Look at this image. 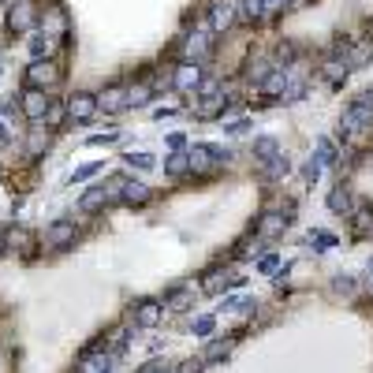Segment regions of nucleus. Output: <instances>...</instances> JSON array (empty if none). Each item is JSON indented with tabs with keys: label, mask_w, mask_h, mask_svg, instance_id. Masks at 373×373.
<instances>
[{
	"label": "nucleus",
	"mask_w": 373,
	"mask_h": 373,
	"mask_svg": "<svg viewBox=\"0 0 373 373\" xmlns=\"http://www.w3.org/2000/svg\"><path fill=\"white\" fill-rule=\"evenodd\" d=\"M26 83H30V90H52L60 86V68L52 60H34L26 68Z\"/></svg>",
	"instance_id": "nucleus-1"
},
{
	"label": "nucleus",
	"mask_w": 373,
	"mask_h": 373,
	"mask_svg": "<svg viewBox=\"0 0 373 373\" xmlns=\"http://www.w3.org/2000/svg\"><path fill=\"white\" fill-rule=\"evenodd\" d=\"M186 157H191V172H213L217 165L228 161V150H220V146H194Z\"/></svg>",
	"instance_id": "nucleus-2"
},
{
	"label": "nucleus",
	"mask_w": 373,
	"mask_h": 373,
	"mask_svg": "<svg viewBox=\"0 0 373 373\" xmlns=\"http://www.w3.org/2000/svg\"><path fill=\"white\" fill-rule=\"evenodd\" d=\"M75 239H78L75 220H52L49 228H45V243L52 250H68V247H75Z\"/></svg>",
	"instance_id": "nucleus-3"
},
{
	"label": "nucleus",
	"mask_w": 373,
	"mask_h": 373,
	"mask_svg": "<svg viewBox=\"0 0 373 373\" xmlns=\"http://www.w3.org/2000/svg\"><path fill=\"white\" fill-rule=\"evenodd\" d=\"M235 284H243V276H239V273H232V269H209L206 280H202V291H206V295H220V291H228Z\"/></svg>",
	"instance_id": "nucleus-4"
},
{
	"label": "nucleus",
	"mask_w": 373,
	"mask_h": 373,
	"mask_svg": "<svg viewBox=\"0 0 373 373\" xmlns=\"http://www.w3.org/2000/svg\"><path fill=\"white\" fill-rule=\"evenodd\" d=\"M34 19H37V4H34V0H19V4H11V11H8V26H11V30H19V34L30 30Z\"/></svg>",
	"instance_id": "nucleus-5"
},
{
	"label": "nucleus",
	"mask_w": 373,
	"mask_h": 373,
	"mask_svg": "<svg viewBox=\"0 0 373 373\" xmlns=\"http://www.w3.org/2000/svg\"><path fill=\"white\" fill-rule=\"evenodd\" d=\"M161 310H165V306L157 299H138L135 306H131V321L142 325V328H153L157 321H161Z\"/></svg>",
	"instance_id": "nucleus-6"
},
{
	"label": "nucleus",
	"mask_w": 373,
	"mask_h": 373,
	"mask_svg": "<svg viewBox=\"0 0 373 373\" xmlns=\"http://www.w3.org/2000/svg\"><path fill=\"white\" fill-rule=\"evenodd\" d=\"M68 116L78 119V124L93 119V116H97V97H93V93H71V97H68Z\"/></svg>",
	"instance_id": "nucleus-7"
},
{
	"label": "nucleus",
	"mask_w": 373,
	"mask_h": 373,
	"mask_svg": "<svg viewBox=\"0 0 373 373\" xmlns=\"http://www.w3.org/2000/svg\"><path fill=\"white\" fill-rule=\"evenodd\" d=\"M49 105H52V97H45V90H26L23 93V116L26 119H45V112H49Z\"/></svg>",
	"instance_id": "nucleus-8"
},
{
	"label": "nucleus",
	"mask_w": 373,
	"mask_h": 373,
	"mask_svg": "<svg viewBox=\"0 0 373 373\" xmlns=\"http://www.w3.org/2000/svg\"><path fill=\"white\" fill-rule=\"evenodd\" d=\"M97 109H101V112H109V116L124 112V109H127V90H124V86H109V90H101V93H97Z\"/></svg>",
	"instance_id": "nucleus-9"
},
{
	"label": "nucleus",
	"mask_w": 373,
	"mask_h": 373,
	"mask_svg": "<svg viewBox=\"0 0 373 373\" xmlns=\"http://www.w3.org/2000/svg\"><path fill=\"white\" fill-rule=\"evenodd\" d=\"M348 75H351V64L340 60V57H328L325 68H321V78L328 86H343V83H348Z\"/></svg>",
	"instance_id": "nucleus-10"
},
{
	"label": "nucleus",
	"mask_w": 373,
	"mask_h": 373,
	"mask_svg": "<svg viewBox=\"0 0 373 373\" xmlns=\"http://www.w3.org/2000/svg\"><path fill=\"white\" fill-rule=\"evenodd\" d=\"M228 112V101H224V90L220 93H213V97H202L194 105V116L198 119H217V116H224Z\"/></svg>",
	"instance_id": "nucleus-11"
},
{
	"label": "nucleus",
	"mask_w": 373,
	"mask_h": 373,
	"mask_svg": "<svg viewBox=\"0 0 373 373\" xmlns=\"http://www.w3.org/2000/svg\"><path fill=\"white\" fill-rule=\"evenodd\" d=\"M291 213V209H288ZM288 213H265V217H261V224H258V235L261 239H276L280 232H284L288 228V224H291V217H288Z\"/></svg>",
	"instance_id": "nucleus-12"
},
{
	"label": "nucleus",
	"mask_w": 373,
	"mask_h": 373,
	"mask_svg": "<svg viewBox=\"0 0 373 373\" xmlns=\"http://www.w3.org/2000/svg\"><path fill=\"white\" fill-rule=\"evenodd\" d=\"M109 202H116V198H112V191H109V186H90V191H86L83 198H78V206H83V213H93V209H105V206H109Z\"/></svg>",
	"instance_id": "nucleus-13"
},
{
	"label": "nucleus",
	"mask_w": 373,
	"mask_h": 373,
	"mask_svg": "<svg viewBox=\"0 0 373 373\" xmlns=\"http://www.w3.org/2000/svg\"><path fill=\"white\" fill-rule=\"evenodd\" d=\"M232 23H235V8L232 4H213V11H209V30L213 34H224Z\"/></svg>",
	"instance_id": "nucleus-14"
},
{
	"label": "nucleus",
	"mask_w": 373,
	"mask_h": 373,
	"mask_svg": "<svg viewBox=\"0 0 373 373\" xmlns=\"http://www.w3.org/2000/svg\"><path fill=\"white\" fill-rule=\"evenodd\" d=\"M198 83H202L198 64H183V68H176V75H172V86L176 90H198Z\"/></svg>",
	"instance_id": "nucleus-15"
},
{
	"label": "nucleus",
	"mask_w": 373,
	"mask_h": 373,
	"mask_svg": "<svg viewBox=\"0 0 373 373\" xmlns=\"http://www.w3.org/2000/svg\"><path fill=\"white\" fill-rule=\"evenodd\" d=\"M119 198H124L127 206H146V202H150V186L138 183V179H124V191H119Z\"/></svg>",
	"instance_id": "nucleus-16"
},
{
	"label": "nucleus",
	"mask_w": 373,
	"mask_h": 373,
	"mask_svg": "<svg viewBox=\"0 0 373 373\" xmlns=\"http://www.w3.org/2000/svg\"><path fill=\"white\" fill-rule=\"evenodd\" d=\"M235 19L239 23H261L265 19V0H239Z\"/></svg>",
	"instance_id": "nucleus-17"
},
{
	"label": "nucleus",
	"mask_w": 373,
	"mask_h": 373,
	"mask_svg": "<svg viewBox=\"0 0 373 373\" xmlns=\"http://www.w3.org/2000/svg\"><path fill=\"white\" fill-rule=\"evenodd\" d=\"M112 362L116 355H83V366H78V373H112Z\"/></svg>",
	"instance_id": "nucleus-18"
},
{
	"label": "nucleus",
	"mask_w": 373,
	"mask_h": 373,
	"mask_svg": "<svg viewBox=\"0 0 373 373\" xmlns=\"http://www.w3.org/2000/svg\"><path fill=\"white\" fill-rule=\"evenodd\" d=\"M191 302H194V288H186V284L172 288L168 295H165V306H168V310H186Z\"/></svg>",
	"instance_id": "nucleus-19"
},
{
	"label": "nucleus",
	"mask_w": 373,
	"mask_h": 373,
	"mask_svg": "<svg viewBox=\"0 0 373 373\" xmlns=\"http://www.w3.org/2000/svg\"><path fill=\"white\" fill-rule=\"evenodd\" d=\"M206 49H209V37L206 34H191V37H186V42H183V57H186V64H198V60H202L206 57Z\"/></svg>",
	"instance_id": "nucleus-20"
},
{
	"label": "nucleus",
	"mask_w": 373,
	"mask_h": 373,
	"mask_svg": "<svg viewBox=\"0 0 373 373\" xmlns=\"http://www.w3.org/2000/svg\"><path fill=\"white\" fill-rule=\"evenodd\" d=\"M30 52H34V60H49L52 52H57V37H52V34H37V37H30Z\"/></svg>",
	"instance_id": "nucleus-21"
},
{
	"label": "nucleus",
	"mask_w": 373,
	"mask_h": 373,
	"mask_svg": "<svg viewBox=\"0 0 373 373\" xmlns=\"http://www.w3.org/2000/svg\"><path fill=\"white\" fill-rule=\"evenodd\" d=\"M276 68H273V64H269V57H254V60H250V68H247V78H250V83H265V78H269Z\"/></svg>",
	"instance_id": "nucleus-22"
},
{
	"label": "nucleus",
	"mask_w": 373,
	"mask_h": 373,
	"mask_svg": "<svg viewBox=\"0 0 373 373\" xmlns=\"http://www.w3.org/2000/svg\"><path fill=\"white\" fill-rule=\"evenodd\" d=\"M328 209H332V213H351V191H348L343 183L328 191Z\"/></svg>",
	"instance_id": "nucleus-23"
},
{
	"label": "nucleus",
	"mask_w": 373,
	"mask_h": 373,
	"mask_svg": "<svg viewBox=\"0 0 373 373\" xmlns=\"http://www.w3.org/2000/svg\"><path fill=\"white\" fill-rule=\"evenodd\" d=\"M150 97H153V86L150 83H135L127 90V109H142V105H150Z\"/></svg>",
	"instance_id": "nucleus-24"
},
{
	"label": "nucleus",
	"mask_w": 373,
	"mask_h": 373,
	"mask_svg": "<svg viewBox=\"0 0 373 373\" xmlns=\"http://www.w3.org/2000/svg\"><path fill=\"white\" fill-rule=\"evenodd\" d=\"M228 355H232V340H213L202 355V362H220V358H228Z\"/></svg>",
	"instance_id": "nucleus-25"
},
{
	"label": "nucleus",
	"mask_w": 373,
	"mask_h": 373,
	"mask_svg": "<svg viewBox=\"0 0 373 373\" xmlns=\"http://www.w3.org/2000/svg\"><path fill=\"white\" fill-rule=\"evenodd\" d=\"M369 232H373V209L358 206L355 209V235H369Z\"/></svg>",
	"instance_id": "nucleus-26"
},
{
	"label": "nucleus",
	"mask_w": 373,
	"mask_h": 373,
	"mask_svg": "<svg viewBox=\"0 0 373 373\" xmlns=\"http://www.w3.org/2000/svg\"><path fill=\"white\" fill-rule=\"evenodd\" d=\"M261 90H265V93H284V90H288V68H276V71L261 83Z\"/></svg>",
	"instance_id": "nucleus-27"
},
{
	"label": "nucleus",
	"mask_w": 373,
	"mask_h": 373,
	"mask_svg": "<svg viewBox=\"0 0 373 373\" xmlns=\"http://www.w3.org/2000/svg\"><path fill=\"white\" fill-rule=\"evenodd\" d=\"M254 157L265 165V161H273L276 157V138H269V135H261L258 142H254Z\"/></svg>",
	"instance_id": "nucleus-28"
},
{
	"label": "nucleus",
	"mask_w": 373,
	"mask_h": 373,
	"mask_svg": "<svg viewBox=\"0 0 373 373\" xmlns=\"http://www.w3.org/2000/svg\"><path fill=\"white\" fill-rule=\"evenodd\" d=\"M288 168H291V161H288L284 153H276L273 161H265V176H269V179H280V176H288Z\"/></svg>",
	"instance_id": "nucleus-29"
},
{
	"label": "nucleus",
	"mask_w": 373,
	"mask_h": 373,
	"mask_svg": "<svg viewBox=\"0 0 373 373\" xmlns=\"http://www.w3.org/2000/svg\"><path fill=\"white\" fill-rule=\"evenodd\" d=\"M186 168H191V157H186V153H172L168 161H165V172H168V176H183Z\"/></svg>",
	"instance_id": "nucleus-30"
},
{
	"label": "nucleus",
	"mask_w": 373,
	"mask_h": 373,
	"mask_svg": "<svg viewBox=\"0 0 373 373\" xmlns=\"http://www.w3.org/2000/svg\"><path fill=\"white\" fill-rule=\"evenodd\" d=\"M317 153H321V157H317L321 165H332V161H336V150H332V142H328V138L317 142Z\"/></svg>",
	"instance_id": "nucleus-31"
},
{
	"label": "nucleus",
	"mask_w": 373,
	"mask_h": 373,
	"mask_svg": "<svg viewBox=\"0 0 373 373\" xmlns=\"http://www.w3.org/2000/svg\"><path fill=\"white\" fill-rule=\"evenodd\" d=\"M64 112H68V105H64V109H60V105H49V112H45V124H49V127H60Z\"/></svg>",
	"instance_id": "nucleus-32"
},
{
	"label": "nucleus",
	"mask_w": 373,
	"mask_h": 373,
	"mask_svg": "<svg viewBox=\"0 0 373 373\" xmlns=\"http://www.w3.org/2000/svg\"><path fill=\"white\" fill-rule=\"evenodd\" d=\"M97 172H101V165H83V168H75L71 183H83V179H90V176H97Z\"/></svg>",
	"instance_id": "nucleus-33"
},
{
	"label": "nucleus",
	"mask_w": 373,
	"mask_h": 373,
	"mask_svg": "<svg viewBox=\"0 0 373 373\" xmlns=\"http://www.w3.org/2000/svg\"><path fill=\"white\" fill-rule=\"evenodd\" d=\"M302 93H306V86L299 83V78H295V83H291V78H288V90H284V101H299V97H302Z\"/></svg>",
	"instance_id": "nucleus-34"
},
{
	"label": "nucleus",
	"mask_w": 373,
	"mask_h": 373,
	"mask_svg": "<svg viewBox=\"0 0 373 373\" xmlns=\"http://www.w3.org/2000/svg\"><path fill=\"white\" fill-rule=\"evenodd\" d=\"M310 243H317V250H328L332 243H336V239H332L328 232H314V235H310Z\"/></svg>",
	"instance_id": "nucleus-35"
},
{
	"label": "nucleus",
	"mask_w": 373,
	"mask_h": 373,
	"mask_svg": "<svg viewBox=\"0 0 373 373\" xmlns=\"http://www.w3.org/2000/svg\"><path fill=\"white\" fill-rule=\"evenodd\" d=\"M127 161L138 165V168H153V157L150 153H127Z\"/></svg>",
	"instance_id": "nucleus-36"
},
{
	"label": "nucleus",
	"mask_w": 373,
	"mask_h": 373,
	"mask_svg": "<svg viewBox=\"0 0 373 373\" xmlns=\"http://www.w3.org/2000/svg\"><path fill=\"white\" fill-rule=\"evenodd\" d=\"M213 325H217L213 317H198V321H194V332H198V336H209V332H213Z\"/></svg>",
	"instance_id": "nucleus-37"
},
{
	"label": "nucleus",
	"mask_w": 373,
	"mask_h": 373,
	"mask_svg": "<svg viewBox=\"0 0 373 373\" xmlns=\"http://www.w3.org/2000/svg\"><path fill=\"white\" fill-rule=\"evenodd\" d=\"M302 176H306V183H314L317 176H321V161H310V165L302 168Z\"/></svg>",
	"instance_id": "nucleus-38"
},
{
	"label": "nucleus",
	"mask_w": 373,
	"mask_h": 373,
	"mask_svg": "<svg viewBox=\"0 0 373 373\" xmlns=\"http://www.w3.org/2000/svg\"><path fill=\"white\" fill-rule=\"evenodd\" d=\"M291 0H265V16H276V11H284Z\"/></svg>",
	"instance_id": "nucleus-39"
},
{
	"label": "nucleus",
	"mask_w": 373,
	"mask_h": 373,
	"mask_svg": "<svg viewBox=\"0 0 373 373\" xmlns=\"http://www.w3.org/2000/svg\"><path fill=\"white\" fill-rule=\"evenodd\" d=\"M45 142H49L45 135H34L30 142H26V153H37V150H42V146H45Z\"/></svg>",
	"instance_id": "nucleus-40"
},
{
	"label": "nucleus",
	"mask_w": 373,
	"mask_h": 373,
	"mask_svg": "<svg viewBox=\"0 0 373 373\" xmlns=\"http://www.w3.org/2000/svg\"><path fill=\"white\" fill-rule=\"evenodd\" d=\"M124 343H127V332H124V328H116V332H112V348H116V351H124Z\"/></svg>",
	"instance_id": "nucleus-41"
},
{
	"label": "nucleus",
	"mask_w": 373,
	"mask_h": 373,
	"mask_svg": "<svg viewBox=\"0 0 373 373\" xmlns=\"http://www.w3.org/2000/svg\"><path fill=\"white\" fill-rule=\"evenodd\" d=\"M247 127H250V119H235V124H228V135H243Z\"/></svg>",
	"instance_id": "nucleus-42"
},
{
	"label": "nucleus",
	"mask_w": 373,
	"mask_h": 373,
	"mask_svg": "<svg viewBox=\"0 0 373 373\" xmlns=\"http://www.w3.org/2000/svg\"><path fill=\"white\" fill-rule=\"evenodd\" d=\"M258 269H261V273H273V269H276V258H273V254H269V258H261V261H258Z\"/></svg>",
	"instance_id": "nucleus-43"
},
{
	"label": "nucleus",
	"mask_w": 373,
	"mask_h": 373,
	"mask_svg": "<svg viewBox=\"0 0 373 373\" xmlns=\"http://www.w3.org/2000/svg\"><path fill=\"white\" fill-rule=\"evenodd\" d=\"M11 142V135H8V127H4V119H0V146H8Z\"/></svg>",
	"instance_id": "nucleus-44"
},
{
	"label": "nucleus",
	"mask_w": 373,
	"mask_h": 373,
	"mask_svg": "<svg viewBox=\"0 0 373 373\" xmlns=\"http://www.w3.org/2000/svg\"><path fill=\"white\" fill-rule=\"evenodd\" d=\"M146 373H172V369H168L165 362H153V366H150V369H146Z\"/></svg>",
	"instance_id": "nucleus-45"
},
{
	"label": "nucleus",
	"mask_w": 373,
	"mask_h": 373,
	"mask_svg": "<svg viewBox=\"0 0 373 373\" xmlns=\"http://www.w3.org/2000/svg\"><path fill=\"white\" fill-rule=\"evenodd\" d=\"M179 373H202V366H198V362H186V366H183Z\"/></svg>",
	"instance_id": "nucleus-46"
},
{
	"label": "nucleus",
	"mask_w": 373,
	"mask_h": 373,
	"mask_svg": "<svg viewBox=\"0 0 373 373\" xmlns=\"http://www.w3.org/2000/svg\"><path fill=\"white\" fill-rule=\"evenodd\" d=\"M4 243H8V235H4V232H0V254H4Z\"/></svg>",
	"instance_id": "nucleus-47"
},
{
	"label": "nucleus",
	"mask_w": 373,
	"mask_h": 373,
	"mask_svg": "<svg viewBox=\"0 0 373 373\" xmlns=\"http://www.w3.org/2000/svg\"><path fill=\"white\" fill-rule=\"evenodd\" d=\"M291 4H295V8H302V4H306V0H291Z\"/></svg>",
	"instance_id": "nucleus-48"
},
{
	"label": "nucleus",
	"mask_w": 373,
	"mask_h": 373,
	"mask_svg": "<svg viewBox=\"0 0 373 373\" xmlns=\"http://www.w3.org/2000/svg\"><path fill=\"white\" fill-rule=\"evenodd\" d=\"M4 4H11V0H4Z\"/></svg>",
	"instance_id": "nucleus-49"
}]
</instances>
